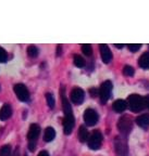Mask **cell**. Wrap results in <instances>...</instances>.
Wrapping results in <instances>:
<instances>
[{
	"label": "cell",
	"mask_w": 149,
	"mask_h": 156,
	"mask_svg": "<svg viewBox=\"0 0 149 156\" xmlns=\"http://www.w3.org/2000/svg\"><path fill=\"white\" fill-rule=\"evenodd\" d=\"M61 100H62V107H63L64 112V118H63V131L65 134H70L73 130L74 124H75V119H74L73 111H72V106L69 102L68 98L64 92V88H61Z\"/></svg>",
	"instance_id": "obj_1"
},
{
	"label": "cell",
	"mask_w": 149,
	"mask_h": 156,
	"mask_svg": "<svg viewBox=\"0 0 149 156\" xmlns=\"http://www.w3.org/2000/svg\"><path fill=\"white\" fill-rule=\"evenodd\" d=\"M127 104L132 112H140L147 107L145 98L140 97V94H131L127 99Z\"/></svg>",
	"instance_id": "obj_2"
},
{
	"label": "cell",
	"mask_w": 149,
	"mask_h": 156,
	"mask_svg": "<svg viewBox=\"0 0 149 156\" xmlns=\"http://www.w3.org/2000/svg\"><path fill=\"white\" fill-rule=\"evenodd\" d=\"M39 133H40V127L37 124H32L29 126L28 133H27V140H28V149L29 151H34L36 149L37 140H38Z\"/></svg>",
	"instance_id": "obj_3"
},
{
	"label": "cell",
	"mask_w": 149,
	"mask_h": 156,
	"mask_svg": "<svg viewBox=\"0 0 149 156\" xmlns=\"http://www.w3.org/2000/svg\"><path fill=\"white\" fill-rule=\"evenodd\" d=\"M117 128L123 136H127L133 128V119L127 115L122 116L119 119V122H117Z\"/></svg>",
	"instance_id": "obj_4"
},
{
	"label": "cell",
	"mask_w": 149,
	"mask_h": 156,
	"mask_svg": "<svg viewBox=\"0 0 149 156\" xmlns=\"http://www.w3.org/2000/svg\"><path fill=\"white\" fill-rule=\"evenodd\" d=\"M112 83L110 80H106L101 83L100 88H99V98L102 103H106L111 97L112 93Z\"/></svg>",
	"instance_id": "obj_5"
},
{
	"label": "cell",
	"mask_w": 149,
	"mask_h": 156,
	"mask_svg": "<svg viewBox=\"0 0 149 156\" xmlns=\"http://www.w3.org/2000/svg\"><path fill=\"white\" fill-rule=\"evenodd\" d=\"M102 134L99 130H95L93 133L91 134L89 139H88V146L91 150H99L101 144H102Z\"/></svg>",
	"instance_id": "obj_6"
},
{
	"label": "cell",
	"mask_w": 149,
	"mask_h": 156,
	"mask_svg": "<svg viewBox=\"0 0 149 156\" xmlns=\"http://www.w3.org/2000/svg\"><path fill=\"white\" fill-rule=\"evenodd\" d=\"M114 147L115 152L119 156H129L127 143L122 136H117L114 139Z\"/></svg>",
	"instance_id": "obj_7"
},
{
	"label": "cell",
	"mask_w": 149,
	"mask_h": 156,
	"mask_svg": "<svg viewBox=\"0 0 149 156\" xmlns=\"http://www.w3.org/2000/svg\"><path fill=\"white\" fill-rule=\"evenodd\" d=\"M13 90H14V93L17 94V99L23 102H26L28 101L29 99V91L27 89V87L23 83H17L13 88Z\"/></svg>",
	"instance_id": "obj_8"
},
{
	"label": "cell",
	"mask_w": 149,
	"mask_h": 156,
	"mask_svg": "<svg viewBox=\"0 0 149 156\" xmlns=\"http://www.w3.org/2000/svg\"><path fill=\"white\" fill-rule=\"evenodd\" d=\"M84 122L87 126H95L98 122V114L93 108H87L84 112Z\"/></svg>",
	"instance_id": "obj_9"
},
{
	"label": "cell",
	"mask_w": 149,
	"mask_h": 156,
	"mask_svg": "<svg viewBox=\"0 0 149 156\" xmlns=\"http://www.w3.org/2000/svg\"><path fill=\"white\" fill-rule=\"evenodd\" d=\"M70 98H71V101L74 104L78 105L81 104L84 101V99H85V92H84V90L81 89V88H74L73 90L71 91Z\"/></svg>",
	"instance_id": "obj_10"
},
{
	"label": "cell",
	"mask_w": 149,
	"mask_h": 156,
	"mask_svg": "<svg viewBox=\"0 0 149 156\" xmlns=\"http://www.w3.org/2000/svg\"><path fill=\"white\" fill-rule=\"evenodd\" d=\"M99 48H100L101 58H102L103 63H106V64L110 63L111 60H112V52H111L110 48L108 47V44H101Z\"/></svg>",
	"instance_id": "obj_11"
},
{
	"label": "cell",
	"mask_w": 149,
	"mask_h": 156,
	"mask_svg": "<svg viewBox=\"0 0 149 156\" xmlns=\"http://www.w3.org/2000/svg\"><path fill=\"white\" fill-rule=\"evenodd\" d=\"M127 107H129L127 101H124V100H122V99L114 101V102H113V104H112L113 111H114V112H117V113H122V112H124V111L126 110Z\"/></svg>",
	"instance_id": "obj_12"
},
{
	"label": "cell",
	"mask_w": 149,
	"mask_h": 156,
	"mask_svg": "<svg viewBox=\"0 0 149 156\" xmlns=\"http://www.w3.org/2000/svg\"><path fill=\"white\" fill-rule=\"evenodd\" d=\"M12 115V108L8 103L2 105V107L0 108V119L1 120H6L8 118H10Z\"/></svg>",
	"instance_id": "obj_13"
},
{
	"label": "cell",
	"mask_w": 149,
	"mask_h": 156,
	"mask_svg": "<svg viewBox=\"0 0 149 156\" xmlns=\"http://www.w3.org/2000/svg\"><path fill=\"white\" fill-rule=\"evenodd\" d=\"M136 124L140 127V128H148L149 127V114H143L136 118Z\"/></svg>",
	"instance_id": "obj_14"
},
{
	"label": "cell",
	"mask_w": 149,
	"mask_h": 156,
	"mask_svg": "<svg viewBox=\"0 0 149 156\" xmlns=\"http://www.w3.org/2000/svg\"><path fill=\"white\" fill-rule=\"evenodd\" d=\"M138 64L142 68L144 69H148L149 68V51L145 52L140 55V60H138Z\"/></svg>",
	"instance_id": "obj_15"
},
{
	"label": "cell",
	"mask_w": 149,
	"mask_h": 156,
	"mask_svg": "<svg viewBox=\"0 0 149 156\" xmlns=\"http://www.w3.org/2000/svg\"><path fill=\"white\" fill-rule=\"evenodd\" d=\"M54 136H56V131L52 127H47L46 129H45L44 132V139L46 142H50L54 139Z\"/></svg>",
	"instance_id": "obj_16"
},
{
	"label": "cell",
	"mask_w": 149,
	"mask_h": 156,
	"mask_svg": "<svg viewBox=\"0 0 149 156\" xmlns=\"http://www.w3.org/2000/svg\"><path fill=\"white\" fill-rule=\"evenodd\" d=\"M89 133H88V130L86 129L85 126H81L80 129H78V139L81 142H86L89 139Z\"/></svg>",
	"instance_id": "obj_17"
},
{
	"label": "cell",
	"mask_w": 149,
	"mask_h": 156,
	"mask_svg": "<svg viewBox=\"0 0 149 156\" xmlns=\"http://www.w3.org/2000/svg\"><path fill=\"white\" fill-rule=\"evenodd\" d=\"M27 54L31 58H35V56L38 55V49H37V47L34 46V44L27 47Z\"/></svg>",
	"instance_id": "obj_18"
},
{
	"label": "cell",
	"mask_w": 149,
	"mask_h": 156,
	"mask_svg": "<svg viewBox=\"0 0 149 156\" xmlns=\"http://www.w3.org/2000/svg\"><path fill=\"white\" fill-rule=\"evenodd\" d=\"M74 64H75V66H77V67H84V66H85V60H84L81 55L75 54V55H74Z\"/></svg>",
	"instance_id": "obj_19"
},
{
	"label": "cell",
	"mask_w": 149,
	"mask_h": 156,
	"mask_svg": "<svg viewBox=\"0 0 149 156\" xmlns=\"http://www.w3.org/2000/svg\"><path fill=\"white\" fill-rule=\"evenodd\" d=\"M82 51H83V53L85 54V55L89 56L93 53V48H91V46L89 44H84L83 46H82Z\"/></svg>",
	"instance_id": "obj_20"
},
{
	"label": "cell",
	"mask_w": 149,
	"mask_h": 156,
	"mask_svg": "<svg viewBox=\"0 0 149 156\" xmlns=\"http://www.w3.org/2000/svg\"><path fill=\"white\" fill-rule=\"evenodd\" d=\"M11 154V146L3 145L0 147V156H10Z\"/></svg>",
	"instance_id": "obj_21"
},
{
	"label": "cell",
	"mask_w": 149,
	"mask_h": 156,
	"mask_svg": "<svg viewBox=\"0 0 149 156\" xmlns=\"http://www.w3.org/2000/svg\"><path fill=\"white\" fill-rule=\"evenodd\" d=\"M134 73H135L134 67H132L131 65H125L124 67H123V74H124L125 76H133Z\"/></svg>",
	"instance_id": "obj_22"
},
{
	"label": "cell",
	"mask_w": 149,
	"mask_h": 156,
	"mask_svg": "<svg viewBox=\"0 0 149 156\" xmlns=\"http://www.w3.org/2000/svg\"><path fill=\"white\" fill-rule=\"evenodd\" d=\"M46 99H47V103H48L49 107H54V98L51 93H47L46 94Z\"/></svg>",
	"instance_id": "obj_23"
},
{
	"label": "cell",
	"mask_w": 149,
	"mask_h": 156,
	"mask_svg": "<svg viewBox=\"0 0 149 156\" xmlns=\"http://www.w3.org/2000/svg\"><path fill=\"white\" fill-rule=\"evenodd\" d=\"M7 58H8L7 51H6L3 48H1V47H0V63H3V62H6V61H7Z\"/></svg>",
	"instance_id": "obj_24"
},
{
	"label": "cell",
	"mask_w": 149,
	"mask_h": 156,
	"mask_svg": "<svg viewBox=\"0 0 149 156\" xmlns=\"http://www.w3.org/2000/svg\"><path fill=\"white\" fill-rule=\"evenodd\" d=\"M140 47H142V44H127V48H129V50L132 52H136L138 51L140 49Z\"/></svg>",
	"instance_id": "obj_25"
},
{
	"label": "cell",
	"mask_w": 149,
	"mask_h": 156,
	"mask_svg": "<svg viewBox=\"0 0 149 156\" xmlns=\"http://www.w3.org/2000/svg\"><path fill=\"white\" fill-rule=\"evenodd\" d=\"M89 93H91V97H96V95L97 94H99V90H97V89H91V90H89Z\"/></svg>",
	"instance_id": "obj_26"
},
{
	"label": "cell",
	"mask_w": 149,
	"mask_h": 156,
	"mask_svg": "<svg viewBox=\"0 0 149 156\" xmlns=\"http://www.w3.org/2000/svg\"><path fill=\"white\" fill-rule=\"evenodd\" d=\"M37 156H49V153L47 151H42V152H39Z\"/></svg>",
	"instance_id": "obj_27"
},
{
	"label": "cell",
	"mask_w": 149,
	"mask_h": 156,
	"mask_svg": "<svg viewBox=\"0 0 149 156\" xmlns=\"http://www.w3.org/2000/svg\"><path fill=\"white\" fill-rule=\"evenodd\" d=\"M145 101H146V106L149 108V94L145 97Z\"/></svg>",
	"instance_id": "obj_28"
},
{
	"label": "cell",
	"mask_w": 149,
	"mask_h": 156,
	"mask_svg": "<svg viewBox=\"0 0 149 156\" xmlns=\"http://www.w3.org/2000/svg\"><path fill=\"white\" fill-rule=\"evenodd\" d=\"M117 48H119V49H121V48H123V47H125V44H114Z\"/></svg>",
	"instance_id": "obj_29"
},
{
	"label": "cell",
	"mask_w": 149,
	"mask_h": 156,
	"mask_svg": "<svg viewBox=\"0 0 149 156\" xmlns=\"http://www.w3.org/2000/svg\"><path fill=\"white\" fill-rule=\"evenodd\" d=\"M61 54V46H58V55Z\"/></svg>",
	"instance_id": "obj_30"
}]
</instances>
